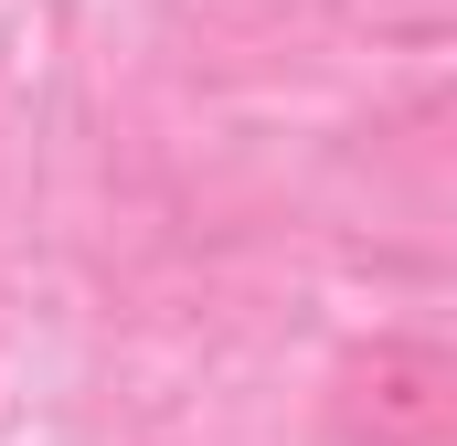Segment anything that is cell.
<instances>
[{"instance_id": "obj_1", "label": "cell", "mask_w": 457, "mask_h": 446, "mask_svg": "<svg viewBox=\"0 0 457 446\" xmlns=\"http://www.w3.org/2000/svg\"><path fill=\"white\" fill-rule=\"evenodd\" d=\"M341 446H457V361L415 330H372L330 361Z\"/></svg>"}]
</instances>
